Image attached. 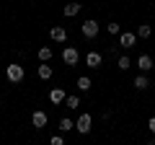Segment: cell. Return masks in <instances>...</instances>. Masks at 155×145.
Returning <instances> with one entry per match:
<instances>
[{
	"label": "cell",
	"instance_id": "cell-1",
	"mask_svg": "<svg viewBox=\"0 0 155 145\" xmlns=\"http://www.w3.org/2000/svg\"><path fill=\"white\" fill-rule=\"evenodd\" d=\"M5 75H8V80H11V83H21L26 72H23V65H16V62H13V65L5 67Z\"/></svg>",
	"mask_w": 155,
	"mask_h": 145
},
{
	"label": "cell",
	"instance_id": "cell-2",
	"mask_svg": "<svg viewBox=\"0 0 155 145\" xmlns=\"http://www.w3.org/2000/svg\"><path fill=\"white\" fill-rule=\"evenodd\" d=\"M80 31H83L85 39H93V36H98V21H93V18H88V21L80 26Z\"/></svg>",
	"mask_w": 155,
	"mask_h": 145
},
{
	"label": "cell",
	"instance_id": "cell-3",
	"mask_svg": "<svg viewBox=\"0 0 155 145\" xmlns=\"http://www.w3.org/2000/svg\"><path fill=\"white\" fill-rule=\"evenodd\" d=\"M62 60H65V65H78L80 52H78L75 47H65V49H62Z\"/></svg>",
	"mask_w": 155,
	"mask_h": 145
},
{
	"label": "cell",
	"instance_id": "cell-4",
	"mask_svg": "<svg viewBox=\"0 0 155 145\" xmlns=\"http://www.w3.org/2000/svg\"><path fill=\"white\" fill-rule=\"evenodd\" d=\"M91 122H93V119H91V114H80V117H78V122H75V130L80 135H88L91 132Z\"/></svg>",
	"mask_w": 155,
	"mask_h": 145
},
{
	"label": "cell",
	"instance_id": "cell-5",
	"mask_svg": "<svg viewBox=\"0 0 155 145\" xmlns=\"http://www.w3.org/2000/svg\"><path fill=\"white\" fill-rule=\"evenodd\" d=\"M134 44H137V34H132V31H124V34H119V47L129 49V47H134Z\"/></svg>",
	"mask_w": 155,
	"mask_h": 145
},
{
	"label": "cell",
	"instance_id": "cell-6",
	"mask_svg": "<svg viewBox=\"0 0 155 145\" xmlns=\"http://www.w3.org/2000/svg\"><path fill=\"white\" fill-rule=\"evenodd\" d=\"M47 119H49V117H47V112H41V109H36V112L31 114V124H34L36 130L47 127Z\"/></svg>",
	"mask_w": 155,
	"mask_h": 145
},
{
	"label": "cell",
	"instance_id": "cell-7",
	"mask_svg": "<svg viewBox=\"0 0 155 145\" xmlns=\"http://www.w3.org/2000/svg\"><path fill=\"white\" fill-rule=\"evenodd\" d=\"M49 36H52L54 42H67V31H65L62 26H52V29H49Z\"/></svg>",
	"mask_w": 155,
	"mask_h": 145
},
{
	"label": "cell",
	"instance_id": "cell-8",
	"mask_svg": "<svg viewBox=\"0 0 155 145\" xmlns=\"http://www.w3.org/2000/svg\"><path fill=\"white\" fill-rule=\"evenodd\" d=\"M65 96H67V93H65L62 88H52V91H49V101H52V104H57V106L65 101Z\"/></svg>",
	"mask_w": 155,
	"mask_h": 145
},
{
	"label": "cell",
	"instance_id": "cell-9",
	"mask_svg": "<svg viewBox=\"0 0 155 145\" xmlns=\"http://www.w3.org/2000/svg\"><path fill=\"white\" fill-rule=\"evenodd\" d=\"M137 65H140V70H142V72H147V70H153V57H150V55H140V60H137Z\"/></svg>",
	"mask_w": 155,
	"mask_h": 145
},
{
	"label": "cell",
	"instance_id": "cell-10",
	"mask_svg": "<svg viewBox=\"0 0 155 145\" xmlns=\"http://www.w3.org/2000/svg\"><path fill=\"white\" fill-rule=\"evenodd\" d=\"M80 11H83V5H80V3H67V5L62 8V13H65V16H78Z\"/></svg>",
	"mask_w": 155,
	"mask_h": 145
},
{
	"label": "cell",
	"instance_id": "cell-11",
	"mask_svg": "<svg viewBox=\"0 0 155 145\" xmlns=\"http://www.w3.org/2000/svg\"><path fill=\"white\" fill-rule=\"evenodd\" d=\"M85 65L88 67H98L101 65V55L98 52H88V55H85Z\"/></svg>",
	"mask_w": 155,
	"mask_h": 145
},
{
	"label": "cell",
	"instance_id": "cell-12",
	"mask_svg": "<svg viewBox=\"0 0 155 145\" xmlns=\"http://www.w3.org/2000/svg\"><path fill=\"white\" fill-rule=\"evenodd\" d=\"M134 88L137 91H145V88H150V80H147V75H137V78H134Z\"/></svg>",
	"mask_w": 155,
	"mask_h": 145
},
{
	"label": "cell",
	"instance_id": "cell-13",
	"mask_svg": "<svg viewBox=\"0 0 155 145\" xmlns=\"http://www.w3.org/2000/svg\"><path fill=\"white\" fill-rule=\"evenodd\" d=\"M70 130H75V122L70 117H62L60 119V132H70Z\"/></svg>",
	"mask_w": 155,
	"mask_h": 145
},
{
	"label": "cell",
	"instance_id": "cell-14",
	"mask_svg": "<svg viewBox=\"0 0 155 145\" xmlns=\"http://www.w3.org/2000/svg\"><path fill=\"white\" fill-rule=\"evenodd\" d=\"M134 34H137V39H147L150 34H153V29H150L147 23H140V29H137Z\"/></svg>",
	"mask_w": 155,
	"mask_h": 145
},
{
	"label": "cell",
	"instance_id": "cell-15",
	"mask_svg": "<svg viewBox=\"0 0 155 145\" xmlns=\"http://www.w3.org/2000/svg\"><path fill=\"white\" fill-rule=\"evenodd\" d=\"M36 72H39V78H41V80H49V78H52V67H49V65H39Z\"/></svg>",
	"mask_w": 155,
	"mask_h": 145
},
{
	"label": "cell",
	"instance_id": "cell-16",
	"mask_svg": "<svg viewBox=\"0 0 155 145\" xmlns=\"http://www.w3.org/2000/svg\"><path fill=\"white\" fill-rule=\"evenodd\" d=\"M36 57H39L41 62H49V60H52V49H49V47H39Z\"/></svg>",
	"mask_w": 155,
	"mask_h": 145
},
{
	"label": "cell",
	"instance_id": "cell-17",
	"mask_svg": "<svg viewBox=\"0 0 155 145\" xmlns=\"http://www.w3.org/2000/svg\"><path fill=\"white\" fill-rule=\"evenodd\" d=\"M65 104H67V109H78L80 106V99L78 96H65Z\"/></svg>",
	"mask_w": 155,
	"mask_h": 145
},
{
	"label": "cell",
	"instance_id": "cell-18",
	"mask_svg": "<svg viewBox=\"0 0 155 145\" xmlns=\"http://www.w3.org/2000/svg\"><path fill=\"white\" fill-rule=\"evenodd\" d=\"M78 88H80V91H91V78H85V75H83V78H78Z\"/></svg>",
	"mask_w": 155,
	"mask_h": 145
},
{
	"label": "cell",
	"instance_id": "cell-19",
	"mask_svg": "<svg viewBox=\"0 0 155 145\" xmlns=\"http://www.w3.org/2000/svg\"><path fill=\"white\" fill-rule=\"evenodd\" d=\"M116 65H119V70H129V67H132V60H129V57H119Z\"/></svg>",
	"mask_w": 155,
	"mask_h": 145
},
{
	"label": "cell",
	"instance_id": "cell-20",
	"mask_svg": "<svg viewBox=\"0 0 155 145\" xmlns=\"http://www.w3.org/2000/svg\"><path fill=\"white\" fill-rule=\"evenodd\" d=\"M49 143H52V145H65V137H62V135H54Z\"/></svg>",
	"mask_w": 155,
	"mask_h": 145
},
{
	"label": "cell",
	"instance_id": "cell-21",
	"mask_svg": "<svg viewBox=\"0 0 155 145\" xmlns=\"http://www.w3.org/2000/svg\"><path fill=\"white\" fill-rule=\"evenodd\" d=\"M106 29H109V34H119V23H109Z\"/></svg>",
	"mask_w": 155,
	"mask_h": 145
},
{
	"label": "cell",
	"instance_id": "cell-22",
	"mask_svg": "<svg viewBox=\"0 0 155 145\" xmlns=\"http://www.w3.org/2000/svg\"><path fill=\"white\" fill-rule=\"evenodd\" d=\"M147 127H150V132H155V117H153V119L147 122Z\"/></svg>",
	"mask_w": 155,
	"mask_h": 145
}]
</instances>
